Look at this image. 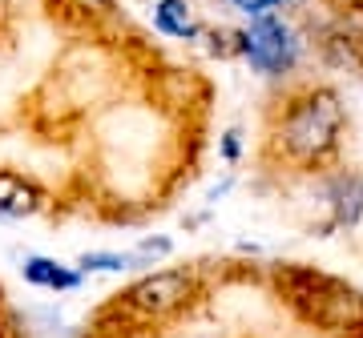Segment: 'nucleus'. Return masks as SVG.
I'll return each mask as SVG.
<instances>
[{
	"label": "nucleus",
	"instance_id": "7ed1b4c3",
	"mask_svg": "<svg viewBox=\"0 0 363 338\" xmlns=\"http://www.w3.org/2000/svg\"><path fill=\"white\" fill-rule=\"evenodd\" d=\"M238 57L262 77H283L298 61V40L279 16H255L247 33H238Z\"/></svg>",
	"mask_w": 363,
	"mask_h": 338
},
{
	"label": "nucleus",
	"instance_id": "f8f14e48",
	"mask_svg": "<svg viewBox=\"0 0 363 338\" xmlns=\"http://www.w3.org/2000/svg\"><path fill=\"white\" fill-rule=\"evenodd\" d=\"M222 153H226V161H238V133H226V141H222Z\"/></svg>",
	"mask_w": 363,
	"mask_h": 338
},
{
	"label": "nucleus",
	"instance_id": "f257e3e1",
	"mask_svg": "<svg viewBox=\"0 0 363 338\" xmlns=\"http://www.w3.org/2000/svg\"><path fill=\"white\" fill-rule=\"evenodd\" d=\"M286 282H291V298L307 322L335 330V334H359L363 330V294L355 286L339 282L331 274L307 270V266H291Z\"/></svg>",
	"mask_w": 363,
	"mask_h": 338
},
{
	"label": "nucleus",
	"instance_id": "9d476101",
	"mask_svg": "<svg viewBox=\"0 0 363 338\" xmlns=\"http://www.w3.org/2000/svg\"><path fill=\"white\" fill-rule=\"evenodd\" d=\"M234 8H242L247 16H271L274 8H286L291 0H230Z\"/></svg>",
	"mask_w": 363,
	"mask_h": 338
},
{
	"label": "nucleus",
	"instance_id": "6e6552de",
	"mask_svg": "<svg viewBox=\"0 0 363 338\" xmlns=\"http://www.w3.org/2000/svg\"><path fill=\"white\" fill-rule=\"evenodd\" d=\"M331 209H335L339 226H355L363 214V177L339 173L335 182H331Z\"/></svg>",
	"mask_w": 363,
	"mask_h": 338
},
{
	"label": "nucleus",
	"instance_id": "f03ea898",
	"mask_svg": "<svg viewBox=\"0 0 363 338\" xmlns=\"http://www.w3.org/2000/svg\"><path fill=\"white\" fill-rule=\"evenodd\" d=\"M339 125H343L339 97L331 89H315L291 105V113L283 117V149L298 161H315L335 145Z\"/></svg>",
	"mask_w": 363,
	"mask_h": 338
},
{
	"label": "nucleus",
	"instance_id": "423d86ee",
	"mask_svg": "<svg viewBox=\"0 0 363 338\" xmlns=\"http://www.w3.org/2000/svg\"><path fill=\"white\" fill-rule=\"evenodd\" d=\"M25 282L37 290H52V294H61V290H77L81 286V274L73 270V266H65V262L57 258H40V254H33V258H25Z\"/></svg>",
	"mask_w": 363,
	"mask_h": 338
},
{
	"label": "nucleus",
	"instance_id": "1a4fd4ad",
	"mask_svg": "<svg viewBox=\"0 0 363 338\" xmlns=\"http://www.w3.org/2000/svg\"><path fill=\"white\" fill-rule=\"evenodd\" d=\"M130 266H133V254H109V250H93V254H81V270L113 274V270H130Z\"/></svg>",
	"mask_w": 363,
	"mask_h": 338
},
{
	"label": "nucleus",
	"instance_id": "9b49d317",
	"mask_svg": "<svg viewBox=\"0 0 363 338\" xmlns=\"http://www.w3.org/2000/svg\"><path fill=\"white\" fill-rule=\"evenodd\" d=\"M73 4H77L81 13H109L117 0H73Z\"/></svg>",
	"mask_w": 363,
	"mask_h": 338
},
{
	"label": "nucleus",
	"instance_id": "20e7f679",
	"mask_svg": "<svg viewBox=\"0 0 363 338\" xmlns=\"http://www.w3.org/2000/svg\"><path fill=\"white\" fill-rule=\"evenodd\" d=\"M190 274L186 270H157V274H145L142 282H133L125 294H117L121 306H130L133 314L142 318H166V314L182 310L186 298H190Z\"/></svg>",
	"mask_w": 363,
	"mask_h": 338
},
{
	"label": "nucleus",
	"instance_id": "0eeeda50",
	"mask_svg": "<svg viewBox=\"0 0 363 338\" xmlns=\"http://www.w3.org/2000/svg\"><path fill=\"white\" fill-rule=\"evenodd\" d=\"M154 28L162 33V37H174V40L198 37L194 8H190L186 0H157L154 4Z\"/></svg>",
	"mask_w": 363,
	"mask_h": 338
},
{
	"label": "nucleus",
	"instance_id": "39448f33",
	"mask_svg": "<svg viewBox=\"0 0 363 338\" xmlns=\"http://www.w3.org/2000/svg\"><path fill=\"white\" fill-rule=\"evenodd\" d=\"M40 209V190L25 173L0 169V218H33Z\"/></svg>",
	"mask_w": 363,
	"mask_h": 338
}]
</instances>
